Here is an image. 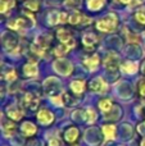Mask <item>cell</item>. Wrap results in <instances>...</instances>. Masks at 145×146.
<instances>
[{
	"label": "cell",
	"instance_id": "74e56055",
	"mask_svg": "<svg viewBox=\"0 0 145 146\" xmlns=\"http://www.w3.org/2000/svg\"><path fill=\"white\" fill-rule=\"evenodd\" d=\"M0 119H1V111H0Z\"/></svg>",
	"mask_w": 145,
	"mask_h": 146
},
{
	"label": "cell",
	"instance_id": "d6986e66",
	"mask_svg": "<svg viewBox=\"0 0 145 146\" xmlns=\"http://www.w3.org/2000/svg\"><path fill=\"white\" fill-rule=\"evenodd\" d=\"M99 108L103 113H108L113 109V104L109 99H103V100L99 101Z\"/></svg>",
	"mask_w": 145,
	"mask_h": 146
},
{
	"label": "cell",
	"instance_id": "8fae6325",
	"mask_svg": "<svg viewBox=\"0 0 145 146\" xmlns=\"http://www.w3.org/2000/svg\"><path fill=\"white\" fill-rule=\"evenodd\" d=\"M23 104L30 109H36V106L39 105V99L33 96L32 94H26L25 98H23Z\"/></svg>",
	"mask_w": 145,
	"mask_h": 146
},
{
	"label": "cell",
	"instance_id": "3957f363",
	"mask_svg": "<svg viewBox=\"0 0 145 146\" xmlns=\"http://www.w3.org/2000/svg\"><path fill=\"white\" fill-rule=\"evenodd\" d=\"M44 88H45V92L48 95H50V98L53 96V94L58 92L61 90V82H59L57 78H48V80L44 82Z\"/></svg>",
	"mask_w": 145,
	"mask_h": 146
},
{
	"label": "cell",
	"instance_id": "cb8c5ba5",
	"mask_svg": "<svg viewBox=\"0 0 145 146\" xmlns=\"http://www.w3.org/2000/svg\"><path fill=\"white\" fill-rule=\"evenodd\" d=\"M14 5V0H0V13L9 10Z\"/></svg>",
	"mask_w": 145,
	"mask_h": 146
},
{
	"label": "cell",
	"instance_id": "83f0119b",
	"mask_svg": "<svg viewBox=\"0 0 145 146\" xmlns=\"http://www.w3.org/2000/svg\"><path fill=\"white\" fill-rule=\"evenodd\" d=\"M50 100H51V103H53L54 105H57V106H62V105H63V99H62V96H59V95L51 96Z\"/></svg>",
	"mask_w": 145,
	"mask_h": 146
},
{
	"label": "cell",
	"instance_id": "4316f807",
	"mask_svg": "<svg viewBox=\"0 0 145 146\" xmlns=\"http://www.w3.org/2000/svg\"><path fill=\"white\" fill-rule=\"evenodd\" d=\"M135 19L140 26L145 27V12L144 10H139L135 13Z\"/></svg>",
	"mask_w": 145,
	"mask_h": 146
},
{
	"label": "cell",
	"instance_id": "5bb4252c",
	"mask_svg": "<svg viewBox=\"0 0 145 146\" xmlns=\"http://www.w3.org/2000/svg\"><path fill=\"white\" fill-rule=\"evenodd\" d=\"M71 90L73 91L74 94H82L85 90V82L82 80H74L71 82Z\"/></svg>",
	"mask_w": 145,
	"mask_h": 146
},
{
	"label": "cell",
	"instance_id": "30bf717a",
	"mask_svg": "<svg viewBox=\"0 0 145 146\" xmlns=\"http://www.w3.org/2000/svg\"><path fill=\"white\" fill-rule=\"evenodd\" d=\"M78 128H76V127H71V128H68L66 132H64V140H66L67 142H74L77 140V137H78Z\"/></svg>",
	"mask_w": 145,
	"mask_h": 146
},
{
	"label": "cell",
	"instance_id": "8992f818",
	"mask_svg": "<svg viewBox=\"0 0 145 146\" xmlns=\"http://www.w3.org/2000/svg\"><path fill=\"white\" fill-rule=\"evenodd\" d=\"M90 88L94 92H99V94H104L108 90V85L105 83V81L102 77H96L90 82Z\"/></svg>",
	"mask_w": 145,
	"mask_h": 146
},
{
	"label": "cell",
	"instance_id": "ac0fdd59",
	"mask_svg": "<svg viewBox=\"0 0 145 146\" xmlns=\"http://www.w3.org/2000/svg\"><path fill=\"white\" fill-rule=\"evenodd\" d=\"M105 0H87V8L90 10H99L104 7Z\"/></svg>",
	"mask_w": 145,
	"mask_h": 146
},
{
	"label": "cell",
	"instance_id": "484cf974",
	"mask_svg": "<svg viewBox=\"0 0 145 146\" xmlns=\"http://www.w3.org/2000/svg\"><path fill=\"white\" fill-rule=\"evenodd\" d=\"M85 117H86V121H87V123H94L95 121H96V113H95V110L94 109H91V108H89L86 110V113H85Z\"/></svg>",
	"mask_w": 145,
	"mask_h": 146
},
{
	"label": "cell",
	"instance_id": "7c38bea8",
	"mask_svg": "<svg viewBox=\"0 0 145 146\" xmlns=\"http://www.w3.org/2000/svg\"><path fill=\"white\" fill-rule=\"evenodd\" d=\"M85 66H86V68L89 69V71H95V69L98 68V66H99V56L98 55H92L90 56V58L85 59Z\"/></svg>",
	"mask_w": 145,
	"mask_h": 146
},
{
	"label": "cell",
	"instance_id": "277c9868",
	"mask_svg": "<svg viewBox=\"0 0 145 146\" xmlns=\"http://www.w3.org/2000/svg\"><path fill=\"white\" fill-rule=\"evenodd\" d=\"M36 118H37L40 124H43V126H49V124H51V122L54 121V114L51 113L50 110H48V109H41V110H39Z\"/></svg>",
	"mask_w": 145,
	"mask_h": 146
},
{
	"label": "cell",
	"instance_id": "ffe728a7",
	"mask_svg": "<svg viewBox=\"0 0 145 146\" xmlns=\"http://www.w3.org/2000/svg\"><path fill=\"white\" fill-rule=\"evenodd\" d=\"M3 131H4V135L8 137H12L15 132V126L13 122H5L4 126H3Z\"/></svg>",
	"mask_w": 145,
	"mask_h": 146
},
{
	"label": "cell",
	"instance_id": "d4e9b609",
	"mask_svg": "<svg viewBox=\"0 0 145 146\" xmlns=\"http://www.w3.org/2000/svg\"><path fill=\"white\" fill-rule=\"evenodd\" d=\"M25 7L27 8V9L35 12V10H39V8H40V1H39V0H26Z\"/></svg>",
	"mask_w": 145,
	"mask_h": 146
},
{
	"label": "cell",
	"instance_id": "7a4b0ae2",
	"mask_svg": "<svg viewBox=\"0 0 145 146\" xmlns=\"http://www.w3.org/2000/svg\"><path fill=\"white\" fill-rule=\"evenodd\" d=\"M54 69H55V72H58L62 76H68L71 74L73 67H72L71 62L66 60V59H59V60H57L54 63Z\"/></svg>",
	"mask_w": 145,
	"mask_h": 146
},
{
	"label": "cell",
	"instance_id": "6da1fadb",
	"mask_svg": "<svg viewBox=\"0 0 145 146\" xmlns=\"http://www.w3.org/2000/svg\"><path fill=\"white\" fill-rule=\"evenodd\" d=\"M118 25V19L114 14H109L105 18L98 21L96 22V28L102 32H110V31H114L116 27Z\"/></svg>",
	"mask_w": 145,
	"mask_h": 146
},
{
	"label": "cell",
	"instance_id": "1f68e13d",
	"mask_svg": "<svg viewBox=\"0 0 145 146\" xmlns=\"http://www.w3.org/2000/svg\"><path fill=\"white\" fill-rule=\"evenodd\" d=\"M81 0H66V5L67 7H72V8H76L77 5H80Z\"/></svg>",
	"mask_w": 145,
	"mask_h": 146
},
{
	"label": "cell",
	"instance_id": "5b68a950",
	"mask_svg": "<svg viewBox=\"0 0 145 146\" xmlns=\"http://www.w3.org/2000/svg\"><path fill=\"white\" fill-rule=\"evenodd\" d=\"M57 35H58V38L62 41V44H63V45L68 46L69 49H72L74 46L73 37H72V35L67 30H64V28H59L58 32H57Z\"/></svg>",
	"mask_w": 145,
	"mask_h": 146
},
{
	"label": "cell",
	"instance_id": "2e32d148",
	"mask_svg": "<svg viewBox=\"0 0 145 146\" xmlns=\"http://www.w3.org/2000/svg\"><path fill=\"white\" fill-rule=\"evenodd\" d=\"M103 133L108 140H114L116 139V127L113 124H105L103 126Z\"/></svg>",
	"mask_w": 145,
	"mask_h": 146
},
{
	"label": "cell",
	"instance_id": "44dd1931",
	"mask_svg": "<svg viewBox=\"0 0 145 146\" xmlns=\"http://www.w3.org/2000/svg\"><path fill=\"white\" fill-rule=\"evenodd\" d=\"M82 18H85L84 15L81 14L80 12H77V10H74L73 13H72L71 15H69V19H68V22L69 23H72V25H78V23H81L82 22Z\"/></svg>",
	"mask_w": 145,
	"mask_h": 146
},
{
	"label": "cell",
	"instance_id": "d590c367",
	"mask_svg": "<svg viewBox=\"0 0 145 146\" xmlns=\"http://www.w3.org/2000/svg\"><path fill=\"white\" fill-rule=\"evenodd\" d=\"M118 1H121L122 4H130V3L132 1V0H118Z\"/></svg>",
	"mask_w": 145,
	"mask_h": 146
},
{
	"label": "cell",
	"instance_id": "836d02e7",
	"mask_svg": "<svg viewBox=\"0 0 145 146\" xmlns=\"http://www.w3.org/2000/svg\"><path fill=\"white\" fill-rule=\"evenodd\" d=\"M138 129H139V132H140L141 135H145V122H144V123H141L140 126H139Z\"/></svg>",
	"mask_w": 145,
	"mask_h": 146
},
{
	"label": "cell",
	"instance_id": "f1b7e54d",
	"mask_svg": "<svg viewBox=\"0 0 145 146\" xmlns=\"http://www.w3.org/2000/svg\"><path fill=\"white\" fill-rule=\"evenodd\" d=\"M84 117H85V114H84V111L82 110H76L73 113V121H76V122H82L84 121Z\"/></svg>",
	"mask_w": 145,
	"mask_h": 146
},
{
	"label": "cell",
	"instance_id": "e575fe53",
	"mask_svg": "<svg viewBox=\"0 0 145 146\" xmlns=\"http://www.w3.org/2000/svg\"><path fill=\"white\" fill-rule=\"evenodd\" d=\"M140 71L141 73H143V76L145 77V59L143 60V63H141V67H140Z\"/></svg>",
	"mask_w": 145,
	"mask_h": 146
},
{
	"label": "cell",
	"instance_id": "52a82bcc",
	"mask_svg": "<svg viewBox=\"0 0 145 146\" xmlns=\"http://www.w3.org/2000/svg\"><path fill=\"white\" fill-rule=\"evenodd\" d=\"M7 114L9 118H12L13 121H19L23 117V111L18 108L17 105H10L9 108L7 109Z\"/></svg>",
	"mask_w": 145,
	"mask_h": 146
},
{
	"label": "cell",
	"instance_id": "d6a6232c",
	"mask_svg": "<svg viewBox=\"0 0 145 146\" xmlns=\"http://www.w3.org/2000/svg\"><path fill=\"white\" fill-rule=\"evenodd\" d=\"M5 78H7L8 81H13V80H14V78H15V73L12 71V72L9 73V74H7V76H5Z\"/></svg>",
	"mask_w": 145,
	"mask_h": 146
},
{
	"label": "cell",
	"instance_id": "9c48e42d",
	"mask_svg": "<svg viewBox=\"0 0 145 146\" xmlns=\"http://www.w3.org/2000/svg\"><path fill=\"white\" fill-rule=\"evenodd\" d=\"M21 131H22V133L25 135V136H32V135L36 133L37 128H36V126L32 122H25V123L21 126Z\"/></svg>",
	"mask_w": 145,
	"mask_h": 146
},
{
	"label": "cell",
	"instance_id": "7402d4cb",
	"mask_svg": "<svg viewBox=\"0 0 145 146\" xmlns=\"http://www.w3.org/2000/svg\"><path fill=\"white\" fill-rule=\"evenodd\" d=\"M84 44L85 46H89V48H92V46L96 44V37H95V35H92V33H86V35L84 36Z\"/></svg>",
	"mask_w": 145,
	"mask_h": 146
},
{
	"label": "cell",
	"instance_id": "ba28073f",
	"mask_svg": "<svg viewBox=\"0 0 145 146\" xmlns=\"http://www.w3.org/2000/svg\"><path fill=\"white\" fill-rule=\"evenodd\" d=\"M105 67H107L109 71H114V69H117L118 67V56L116 55V54L110 53L107 55V58H105Z\"/></svg>",
	"mask_w": 145,
	"mask_h": 146
},
{
	"label": "cell",
	"instance_id": "f546056e",
	"mask_svg": "<svg viewBox=\"0 0 145 146\" xmlns=\"http://www.w3.org/2000/svg\"><path fill=\"white\" fill-rule=\"evenodd\" d=\"M69 50V48L68 46H66V45H63V46H59V48H57L55 49V55H58V56H61V55H63V54H66L67 51Z\"/></svg>",
	"mask_w": 145,
	"mask_h": 146
},
{
	"label": "cell",
	"instance_id": "f35d334b",
	"mask_svg": "<svg viewBox=\"0 0 145 146\" xmlns=\"http://www.w3.org/2000/svg\"><path fill=\"white\" fill-rule=\"evenodd\" d=\"M120 146H121V145H120Z\"/></svg>",
	"mask_w": 145,
	"mask_h": 146
},
{
	"label": "cell",
	"instance_id": "9a60e30c",
	"mask_svg": "<svg viewBox=\"0 0 145 146\" xmlns=\"http://www.w3.org/2000/svg\"><path fill=\"white\" fill-rule=\"evenodd\" d=\"M23 73L27 77H35L37 74V66L35 63H27L23 67Z\"/></svg>",
	"mask_w": 145,
	"mask_h": 146
},
{
	"label": "cell",
	"instance_id": "4fadbf2b",
	"mask_svg": "<svg viewBox=\"0 0 145 146\" xmlns=\"http://www.w3.org/2000/svg\"><path fill=\"white\" fill-rule=\"evenodd\" d=\"M8 27L12 30H23L27 27V22L22 18H17V19H13L12 22L8 23Z\"/></svg>",
	"mask_w": 145,
	"mask_h": 146
},
{
	"label": "cell",
	"instance_id": "8d00e7d4",
	"mask_svg": "<svg viewBox=\"0 0 145 146\" xmlns=\"http://www.w3.org/2000/svg\"><path fill=\"white\" fill-rule=\"evenodd\" d=\"M140 146H145V137L143 140H141V142H140Z\"/></svg>",
	"mask_w": 145,
	"mask_h": 146
},
{
	"label": "cell",
	"instance_id": "4dcf8cb0",
	"mask_svg": "<svg viewBox=\"0 0 145 146\" xmlns=\"http://www.w3.org/2000/svg\"><path fill=\"white\" fill-rule=\"evenodd\" d=\"M139 94H140V96L145 98V80L139 82Z\"/></svg>",
	"mask_w": 145,
	"mask_h": 146
},
{
	"label": "cell",
	"instance_id": "603a6c76",
	"mask_svg": "<svg viewBox=\"0 0 145 146\" xmlns=\"http://www.w3.org/2000/svg\"><path fill=\"white\" fill-rule=\"evenodd\" d=\"M58 22L62 23V13L51 12L50 14H49V23H50V25H57Z\"/></svg>",
	"mask_w": 145,
	"mask_h": 146
},
{
	"label": "cell",
	"instance_id": "e0dca14e",
	"mask_svg": "<svg viewBox=\"0 0 145 146\" xmlns=\"http://www.w3.org/2000/svg\"><path fill=\"white\" fill-rule=\"evenodd\" d=\"M122 71L125 73H128V74H134L138 71V64L135 62H125L122 64Z\"/></svg>",
	"mask_w": 145,
	"mask_h": 146
}]
</instances>
